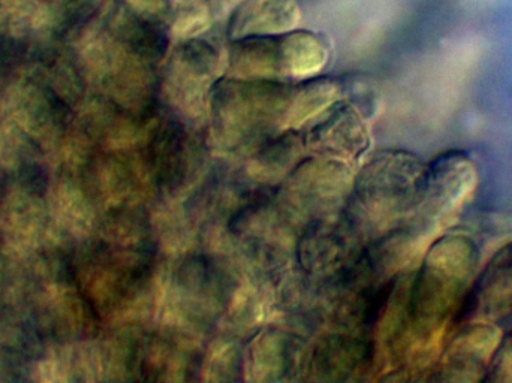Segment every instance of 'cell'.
<instances>
[{
    "mask_svg": "<svg viewBox=\"0 0 512 383\" xmlns=\"http://www.w3.org/2000/svg\"><path fill=\"white\" fill-rule=\"evenodd\" d=\"M334 95H336V90H334L333 84L328 83V81H316V83L303 87L297 93L295 105L292 108L300 113L301 117H306L315 113L319 107L330 104Z\"/></svg>",
    "mask_w": 512,
    "mask_h": 383,
    "instance_id": "52a82bcc",
    "label": "cell"
},
{
    "mask_svg": "<svg viewBox=\"0 0 512 383\" xmlns=\"http://www.w3.org/2000/svg\"><path fill=\"white\" fill-rule=\"evenodd\" d=\"M471 319L498 325L512 321V241L495 253L475 279L459 324Z\"/></svg>",
    "mask_w": 512,
    "mask_h": 383,
    "instance_id": "277c9868",
    "label": "cell"
},
{
    "mask_svg": "<svg viewBox=\"0 0 512 383\" xmlns=\"http://www.w3.org/2000/svg\"><path fill=\"white\" fill-rule=\"evenodd\" d=\"M23 179L32 192H42L47 186V176L44 171L36 167L29 168V173L24 174Z\"/></svg>",
    "mask_w": 512,
    "mask_h": 383,
    "instance_id": "9c48e42d",
    "label": "cell"
},
{
    "mask_svg": "<svg viewBox=\"0 0 512 383\" xmlns=\"http://www.w3.org/2000/svg\"><path fill=\"white\" fill-rule=\"evenodd\" d=\"M480 252L468 235L448 234L427 250L409 285L405 330L423 354L432 355L459 324L477 279Z\"/></svg>",
    "mask_w": 512,
    "mask_h": 383,
    "instance_id": "6da1fadb",
    "label": "cell"
},
{
    "mask_svg": "<svg viewBox=\"0 0 512 383\" xmlns=\"http://www.w3.org/2000/svg\"><path fill=\"white\" fill-rule=\"evenodd\" d=\"M501 327L489 321L462 322L441 351L436 367L439 381H486L501 343Z\"/></svg>",
    "mask_w": 512,
    "mask_h": 383,
    "instance_id": "3957f363",
    "label": "cell"
},
{
    "mask_svg": "<svg viewBox=\"0 0 512 383\" xmlns=\"http://www.w3.org/2000/svg\"><path fill=\"white\" fill-rule=\"evenodd\" d=\"M486 381L512 383V331L502 337Z\"/></svg>",
    "mask_w": 512,
    "mask_h": 383,
    "instance_id": "ba28073f",
    "label": "cell"
},
{
    "mask_svg": "<svg viewBox=\"0 0 512 383\" xmlns=\"http://www.w3.org/2000/svg\"><path fill=\"white\" fill-rule=\"evenodd\" d=\"M300 9L294 0H249L234 18V33L267 36L295 26Z\"/></svg>",
    "mask_w": 512,
    "mask_h": 383,
    "instance_id": "5b68a950",
    "label": "cell"
},
{
    "mask_svg": "<svg viewBox=\"0 0 512 383\" xmlns=\"http://www.w3.org/2000/svg\"><path fill=\"white\" fill-rule=\"evenodd\" d=\"M282 69L291 74H310L325 62V50L318 38L309 33H294L280 39Z\"/></svg>",
    "mask_w": 512,
    "mask_h": 383,
    "instance_id": "8992f818",
    "label": "cell"
},
{
    "mask_svg": "<svg viewBox=\"0 0 512 383\" xmlns=\"http://www.w3.org/2000/svg\"><path fill=\"white\" fill-rule=\"evenodd\" d=\"M477 188V165L465 152L451 150L438 156L426 168L414 226L429 235L450 225L474 198Z\"/></svg>",
    "mask_w": 512,
    "mask_h": 383,
    "instance_id": "7a4b0ae2",
    "label": "cell"
}]
</instances>
